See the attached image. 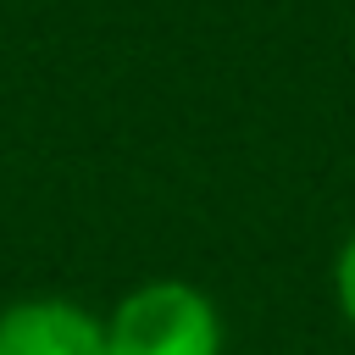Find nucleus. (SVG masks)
<instances>
[{"instance_id": "f257e3e1", "label": "nucleus", "mask_w": 355, "mask_h": 355, "mask_svg": "<svg viewBox=\"0 0 355 355\" xmlns=\"http://www.w3.org/2000/svg\"><path fill=\"white\" fill-rule=\"evenodd\" d=\"M105 349L111 355H227V322L200 283L150 277L133 283L105 311Z\"/></svg>"}, {"instance_id": "f03ea898", "label": "nucleus", "mask_w": 355, "mask_h": 355, "mask_svg": "<svg viewBox=\"0 0 355 355\" xmlns=\"http://www.w3.org/2000/svg\"><path fill=\"white\" fill-rule=\"evenodd\" d=\"M0 355H111L105 316L61 294L11 300L0 311Z\"/></svg>"}, {"instance_id": "7ed1b4c3", "label": "nucleus", "mask_w": 355, "mask_h": 355, "mask_svg": "<svg viewBox=\"0 0 355 355\" xmlns=\"http://www.w3.org/2000/svg\"><path fill=\"white\" fill-rule=\"evenodd\" d=\"M333 305H338V316L349 322V333H355V233L338 244V255H333Z\"/></svg>"}]
</instances>
